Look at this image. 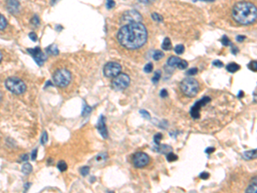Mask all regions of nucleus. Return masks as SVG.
<instances>
[{
    "instance_id": "423d86ee",
    "label": "nucleus",
    "mask_w": 257,
    "mask_h": 193,
    "mask_svg": "<svg viewBox=\"0 0 257 193\" xmlns=\"http://www.w3.org/2000/svg\"><path fill=\"white\" fill-rule=\"evenodd\" d=\"M130 83H131L130 77L127 74L120 73L117 77H114L111 85H112V88L115 90L120 91V90H123L128 88Z\"/></svg>"
},
{
    "instance_id": "a878e982",
    "label": "nucleus",
    "mask_w": 257,
    "mask_h": 193,
    "mask_svg": "<svg viewBox=\"0 0 257 193\" xmlns=\"http://www.w3.org/2000/svg\"><path fill=\"white\" fill-rule=\"evenodd\" d=\"M174 51H175V52H176V54H182L183 52H184V45H176V46H175V48H174Z\"/></svg>"
},
{
    "instance_id": "5701e85b",
    "label": "nucleus",
    "mask_w": 257,
    "mask_h": 193,
    "mask_svg": "<svg viewBox=\"0 0 257 193\" xmlns=\"http://www.w3.org/2000/svg\"><path fill=\"white\" fill-rule=\"evenodd\" d=\"M164 55L165 54H164V52H162L161 51H156V52H154L153 58H154V60H160V59H161L164 57Z\"/></svg>"
},
{
    "instance_id": "de8ad7c7",
    "label": "nucleus",
    "mask_w": 257,
    "mask_h": 193,
    "mask_svg": "<svg viewBox=\"0 0 257 193\" xmlns=\"http://www.w3.org/2000/svg\"><path fill=\"white\" fill-rule=\"evenodd\" d=\"M138 1L139 2H141V3H142V4H152L154 0H138Z\"/></svg>"
},
{
    "instance_id": "c03bdc74",
    "label": "nucleus",
    "mask_w": 257,
    "mask_h": 193,
    "mask_svg": "<svg viewBox=\"0 0 257 193\" xmlns=\"http://www.w3.org/2000/svg\"><path fill=\"white\" fill-rule=\"evenodd\" d=\"M200 177L201 178H203V179H207L209 177V174L207 173V172H203L202 174H200Z\"/></svg>"
},
{
    "instance_id": "864d4df0",
    "label": "nucleus",
    "mask_w": 257,
    "mask_h": 193,
    "mask_svg": "<svg viewBox=\"0 0 257 193\" xmlns=\"http://www.w3.org/2000/svg\"><path fill=\"white\" fill-rule=\"evenodd\" d=\"M243 94H243V92H242V91H240V92H239V94H238V98H242V97L243 96Z\"/></svg>"
},
{
    "instance_id": "79ce46f5",
    "label": "nucleus",
    "mask_w": 257,
    "mask_h": 193,
    "mask_svg": "<svg viewBox=\"0 0 257 193\" xmlns=\"http://www.w3.org/2000/svg\"><path fill=\"white\" fill-rule=\"evenodd\" d=\"M29 38H30L33 41H36V40H37V35H36L35 33L32 32V33L29 34Z\"/></svg>"
},
{
    "instance_id": "dca6fc26",
    "label": "nucleus",
    "mask_w": 257,
    "mask_h": 193,
    "mask_svg": "<svg viewBox=\"0 0 257 193\" xmlns=\"http://www.w3.org/2000/svg\"><path fill=\"white\" fill-rule=\"evenodd\" d=\"M181 58H179L178 57H175V56H172V57H170L167 60V65L171 67H178V65L180 64L181 62Z\"/></svg>"
},
{
    "instance_id": "cd10ccee",
    "label": "nucleus",
    "mask_w": 257,
    "mask_h": 193,
    "mask_svg": "<svg viewBox=\"0 0 257 193\" xmlns=\"http://www.w3.org/2000/svg\"><path fill=\"white\" fill-rule=\"evenodd\" d=\"M176 160H177V155L173 154L172 152H171V153H168V154H167V161H168V162H172L176 161Z\"/></svg>"
},
{
    "instance_id": "5fc2aeb1",
    "label": "nucleus",
    "mask_w": 257,
    "mask_h": 193,
    "mask_svg": "<svg viewBox=\"0 0 257 193\" xmlns=\"http://www.w3.org/2000/svg\"><path fill=\"white\" fill-rule=\"evenodd\" d=\"M201 1H205V2H213L214 0H201Z\"/></svg>"
},
{
    "instance_id": "4c0bfd02",
    "label": "nucleus",
    "mask_w": 257,
    "mask_h": 193,
    "mask_svg": "<svg viewBox=\"0 0 257 193\" xmlns=\"http://www.w3.org/2000/svg\"><path fill=\"white\" fill-rule=\"evenodd\" d=\"M106 159V153H101V154H100L98 156H97V158H96V160L98 161V162H100V161H105Z\"/></svg>"
},
{
    "instance_id": "aec40b11",
    "label": "nucleus",
    "mask_w": 257,
    "mask_h": 193,
    "mask_svg": "<svg viewBox=\"0 0 257 193\" xmlns=\"http://www.w3.org/2000/svg\"><path fill=\"white\" fill-rule=\"evenodd\" d=\"M22 171L23 174H29L33 171V166L29 163H24L22 167Z\"/></svg>"
},
{
    "instance_id": "6e6d98bb",
    "label": "nucleus",
    "mask_w": 257,
    "mask_h": 193,
    "mask_svg": "<svg viewBox=\"0 0 257 193\" xmlns=\"http://www.w3.org/2000/svg\"><path fill=\"white\" fill-rule=\"evenodd\" d=\"M56 1H57V0H52V4H53L54 3H55V2H56Z\"/></svg>"
},
{
    "instance_id": "9b49d317",
    "label": "nucleus",
    "mask_w": 257,
    "mask_h": 193,
    "mask_svg": "<svg viewBox=\"0 0 257 193\" xmlns=\"http://www.w3.org/2000/svg\"><path fill=\"white\" fill-rule=\"evenodd\" d=\"M27 52L33 57V58L35 59L38 65H43L44 62L46 59V56L43 53V52L39 46L35 47V48H31V49L28 48L27 49Z\"/></svg>"
},
{
    "instance_id": "0eeeda50",
    "label": "nucleus",
    "mask_w": 257,
    "mask_h": 193,
    "mask_svg": "<svg viewBox=\"0 0 257 193\" xmlns=\"http://www.w3.org/2000/svg\"><path fill=\"white\" fill-rule=\"evenodd\" d=\"M122 67L117 62H108L104 67V75L107 77H115L121 73Z\"/></svg>"
},
{
    "instance_id": "2f4dec72",
    "label": "nucleus",
    "mask_w": 257,
    "mask_h": 193,
    "mask_svg": "<svg viewBox=\"0 0 257 193\" xmlns=\"http://www.w3.org/2000/svg\"><path fill=\"white\" fill-rule=\"evenodd\" d=\"M221 42H222L223 46H227L230 45V40H229V38L227 37L226 35H224L222 37V40H221Z\"/></svg>"
},
{
    "instance_id": "c85d7f7f",
    "label": "nucleus",
    "mask_w": 257,
    "mask_h": 193,
    "mask_svg": "<svg viewBox=\"0 0 257 193\" xmlns=\"http://www.w3.org/2000/svg\"><path fill=\"white\" fill-rule=\"evenodd\" d=\"M0 18H1V21H0V29L3 30L4 28H5L6 25H7V22H6V19L4 18V16L3 15H0Z\"/></svg>"
},
{
    "instance_id": "4be33fe9",
    "label": "nucleus",
    "mask_w": 257,
    "mask_h": 193,
    "mask_svg": "<svg viewBox=\"0 0 257 193\" xmlns=\"http://www.w3.org/2000/svg\"><path fill=\"white\" fill-rule=\"evenodd\" d=\"M67 164H66L65 162H64V161H61V162H59L58 163V170L60 171V172H64V171H66L67 170Z\"/></svg>"
},
{
    "instance_id": "c756f323",
    "label": "nucleus",
    "mask_w": 257,
    "mask_h": 193,
    "mask_svg": "<svg viewBox=\"0 0 257 193\" xmlns=\"http://www.w3.org/2000/svg\"><path fill=\"white\" fill-rule=\"evenodd\" d=\"M152 18H153V20L156 21V22H159V23L163 22V17L160 15H159L158 13H153L152 14Z\"/></svg>"
},
{
    "instance_id": "b1692460",
    "label": "nucleus",
    "mask_w": 257,
    "mask_h": 193,
    "mask_svg": "<svg viewBox=\"0 0 257 193\" xmlns=\"http://www.w3.org/2000/svg\"><path fill=\"white\" fill-rule=\"evenodd\" d=\"M91 111H92V107H90L89 106L84 103L83 104V110H82V116H87L91 112Z\"/></svg>"
},
{
    "instance_id": "a18cd8bd",
    "label": "nucleus",
    "mask_w": 257,
    "mask_h": 193,
    "mask_svg": "<svg viewBox=\"0 0 257 193\" xmlns=\"http://www.w3.org/2000/svg\"><path fill=\"white\" fill-rule=\"evenodd\" d=\"M245 36H243V35H238V36H237V40H238V42H242V41H243V40H245Z\"/></svg>"
},
{
    "instance_id": "39448f33",
    "label": "nucleus",
    "mask_w": 257,
    "mask_h": 193,
    "mask_svg": "<svg viewBox=\"0 0 257 193\" xmlns=\"http://www.w3.org/2000/svg\"><path fill=\"white\" fill-rule=\"evenodd\" d=\"M52 78L54 83L57 86L64 88L68 86L71 81V73L67 69H59L53 74Z\"/></svg>"
},
{
    "instance_id": "a19ab883",
    "label": "nucleus",
    "mask_w": 257,
    "mask_h": 193,
    "mask_svg": "<svg viewBox=\"0 0 257 193\" xmlns=\"http://www.w3.org/2000/svg\"><path fill=\"white\" fill-rule=\"evenodd\" d=\"M32 23H33L34 25H35V26L39 25V17L37 15H35V16H34V18L32 19Z\"/></svg>"
},
{
    "instance_id": "f3484780",
    "label": "nucleus",
    "mask_w": 257,
    "mask_h": 193,
    "mask_svg": "<svg viewBox=\"0 0 257 193\" xmlns=\"http://www.w3.org/2000/svg\"><path fill=\"white\" fill-rule=\"evenodd\" d=\"M226 69L227 71H229L230 73H235V72H237L238 70L240 69V65L236 64V63H230L229 65H227Z\"/></svg>"
},
{
    "instance_id": "37998d69",
    "label": "nucleus",
    "mask_w": 257,
    "mask_h": 193,
    "mask_svg": "<svg viewBox=\"0 0 257 193\" xmlns=\"http://www.w3.org/2000/svg\"><path fill=\"white\" fill-rule=\"evenodd\" d=\"M160 96L162 97V98H165L166 96H168V92L166 91V89H162L161 91H160Z\"/></svg>"
},
{
    "instance_id": "6e6552de",
    "label": "nucleus",
    "mask_w": 257,
    "mask_h": 193,
    "mask_svg": "<svg viewBox=\"0 0 257 193\" xmlns=\"http://www.w3.org/2000/svg\"><path fill=\"white\" fill-rule=\"evenodd\" d=\"M210 101H211V98L209 96H204L202 99L196 101V104L194 105L190 109V115H191L192 118L193 119H198L201 115V113H200L201 108L204 106H206Z\"/></svg>"
},
{
    "instance_id": "7ed1b4c3",
    "label": "nucleus",
    "mask_w": 257,
    "mask_h": 193,
    "mask_svg": "<svg viewBox=\"0 0 257 193\" xmlns=\"http://www.w3.org/2000/svg\"><path fill=\"white\" fill-rule=\"evenodd\" d=\"M180 88L186 96L195 97L200 90V85L195 78L187 77L181 82Z\"/></svg>"
},
{
    "instance_id": "20e7f679",
    "label": "nucleus",
    "mask_w": 257,
    "mask_h": 193,
    "mask_svg": "<svg viewBox=\"0 0 257 193\" xmlns=\"http://www.w3.org/2000/svg\"><path fill=\"white\" fill-rule=\"evenodd\" d=\"M6 89L15 94H22L26 91V84L18 77H9L5 81Z\"/></svg>"
},
{
    "instance_id": "49530a36",
    "label": "nucleus",
    "mask_w": 257,
    "mask_h": 193,
    "mask_svg": "<svg viewBox=\"0 0 257 193\" xmlns=\"http://www.w3.org/2000/svg\"><path fill=\"white\" fill-rule=\"evenodd\" d=\"M36 156H37V149H35V150L32 152V154H31V158L33 161H35L36 159Z\"/></svg>"
},
{
    "instance_id": "6ab92c4d",
    "label": "nucleus",
    "mask_w": 257,
    "mask_h": 193,
    "mask_svg": "<svg viewBox=\"0 0 257 193\" xmlns=\"http://www.w3.org/2000/svg\"><path fill=\"white\" fill-rule=\"evenodd\" d=\"M46 52H47V53L52 54V55H54V56L58 55V52H58V47H57L56 45H52V46H48V47L46 48Z\"/></svg>"
},
{
    "instance_id": "412c9836",
    "label": "nucleus",
    "mask_w": 257,
    "mask_h": 193,
    "mask_svg": "<svg viewBox=\"0 0 257 193\" xmlns=\"http://www.w3.org/2000/svg\"><path fill=\"white\" fill-rule=\"evenodd\" d=\"M160 77H161V71H160V70H156V71L154 72V77L152 78V81H153L154 83H157L158 82L160 81Z\"/></svg>"
},
{
    "instance_id": "f03ea898",
    "label": "nucleus",
    "mask_w": 257,
    "mask_h": 193,
    "mask_svg": "<svg viewBox=\"0 0 257 193\" xmlns=\"http://www.w3.org/2000/svg\"><path fill=\"white\" fill-rule=\"evenodd\" d=\"M232 17L240 25H250L257 21V7L250 2H238L232 9Z\"/></svg>"
},
{
    "instance_id": "e433bc0d",
    "label": "nucleus",
    "mask_w": 257,
    "mask_h": 193,
    "mask_svg": "<svg viewBox=\"0 0 257 193\" xmlns=\"http://www.w3.org/2000/svg\"><path fill=\"white\" fill-rule=\"evenodd\" d=\"M140 113L142 114L143 118H145V119H147V120H150V119H151L150 114L148 113V112H147L146 110H141V111H140Z\"/></svg>"
},
{
    "instance_id": "f704fd0d",
    "label": "nucleus",
    "mask_w": 257,
    "mask_h": 193,
    "mask_svg": "<svg viewBox=\"0 0 257 193\" xmlns=\"http://www.w3.org/2000/svg\"><path fill=\"white\" fill-rule=\"evenodd\" d=\"M115 6V1L114 0H106V7L108 10H111Z\"/></svg>"
},
{
    "instance_id": "c9c22d12",
    "label": "nucleus",
    "mask_w": 257,
    "mask_h": 193,
    "mask_svg": "<svg viewBox=\"0 0 257 193\" xmlns=\"http://www.w3.org/2000/svg\"><path fill=\"white\" fill-rule=\"evenodd\" d=\"M197 72H198V69H197V68H191V69H189L186 72V74L188 75V76H195L196 74H197Z\"/></svg>"
},
{
    "instance_id": "bb28decb",
    "label": "nucleus",
    "mask_w": 257,
    "mask_h": 193,
    "mask_svg": "<svg viewBox=\"0 0 257 193\" xmlns=\"http://www.w3.org/2000/svg\"><path fill=\"white\" fill-rule=\"evenodd\" d=\"M162 139V134L161 133H157L156 135L154 136V143H156L157 146H160V140Z\"/></svg>"
},
{
    "instance_id": "ddd939ff",
    "label": "nucleus",
    "mask_w": 257,
    "mask_h": 193,
    "mask_svg": "<svg viewBox=\"0 0 257 193\" xmlns=\"http://www.w3.org/2000/svg\"><path fill=\"white\" fill-rule=\"evenodd\" d=\"M6 6L7 10L10 12H11L12 14H17L19 11L20 4L18 0H7L6 2Z\"/></svg>"
},
{
    "instance_id": "7c9ffc66",
    "label": "nucleus",
    "mask_w": 257,
    "mask_h": 193,
    "mask_svg": "<svg viewBox=\"0 0 257 193\" xmlns=\"http://www.w3.org/2000/svg\"><path fill=\"white\" fill-rule=\"evenodd\" d=\"M153 69H154L153 64H152V63H148V64H147L146 65H145V67H144V71H145L146 73H150V72L153 71Z\"/></svg>"
},
{
    "instance_id": "f257e3e1",
    "label": "nucleus",
    "mask_w": 257,
    "mask_h": 193,
    "mask_svg": "<svg viewBox=\"0 0 257 193\" xmlns=\"http://www.w3.org/2000/svg\"><path fill=\"white\" fill-rule=\"evenodd\" d=\"M117 38L121 46L129 50H135L145 45L147 40V31L142 23H129L119 29Z\"/></svg>"
},
{
    "instance_id": "9d476101",
    "label": "nucleus",
    "mask_w": 257,
    "mask_h": 193,
    "mask_svg": "<svg viewBox=\"0 0 257 193\" xmlns=\"http://www.w3.org/2000/svg\"><path fill=\"white\" fill-rule=\"evenodd\" d=\"M149 163V156L143 152H138L133 156V164L137 168H142Z\"/></svg>"
},
{
    "instance_id": "f8f14e48",
    "label": "nucleus",
    "mask_w": 257,
    "mask_h": 193,
    "mask_svg": "<svg viewBox=\"0 0 257 193\" xmlns=\"http://www.w3.org/2000/svg\"><path fill=\"white\" fill-rule=\"evenodd\" d=\"M97 128H98V131L100 132V135L102 136V137L105 139L107 138V128L106 126V120H105V117H104L103 115L100 116L99 122H98V124H97Z\"/></svg>"
},
{
    "instance_id": "473e14b6",
    "label": "nucleus",
    "mask_w": 257,
    "mask_h": 193,
    "mask_svg": "<svg viewBox=\"0 0 257 193\" xmlns=\"http://www.w3.org/2000/svg\"><path fill=\"white\" fill-rule=\"evenodd\" d=\"M249 68L253 71H257V61H252L249 64Z\"/></svg>"
},
{
    "instance_id": "8fccbe9b",
    "label": "nucleus",
    "mask_w": 257,
    "mask_h": 193,
    "mask_svg": "<svg viewBox=\"0 0 257 193\" xmlns=\"http://www.w3.org/2000/svg\"><path fill=\"white\" fill-rule=\"evenodd\" d=\"M239 52V50L238 49V47H236V46H232V48H231V52L233 54H237Z\"/></svg>"
},
{
    "instance_id": "58836bf2",
    "label": "nucleus",
    "mask_w": 257,
    "mask_h": 193,
    "mask_svg": "<svg viewBox=\"0 0 257 193\" xmlns=\"http://www.w3.org/2000/svg\"><path fill=\"white\" fill-rule=\"evenodd\" d=\"M213 65L216 66V67H219V68H221V67L224 66V64L220 60H214V61L213 62Z\"/></svg>"
},
{
    "instance_id": "2eb2a0df",
    "label": "nucleus",
    "mask_w": 257,
    "mask_h": 193,
    "mask_svg": "<svg viewBox=\"0 0 257 193\" xmlns=\"http://www.w3.org/2000/svg\"><path fill=\"white\" fill-rule=\"evenodd\" d=\"M242 158L247 161L250 160H255L257 158V149H251V150H247L243 152L242 154Z\"/></svg>"
},
{
    "instance_id": "09e8293b",
    "label": "nucleus",
    "mask_w": 257,
    "mask_h": 193,
    "mask_svg": "<svg viewBox=\"0 0 257 193\" xmlns=\"http://www.w3.org/2000/svg\"><path fill=\"white\" fill-rule=\"evenodd\" d=\"M214 150H215L214 148H213V147H212V148H207V149L205 150V152H206L207 154H211V153H213Z\"/></svg>"
},
{
    "instance_id": "ea45409f",
    "label": "nucleus",
    "mask_w": 257,
    "mask_h": 193,
    "mask_svg": "<svg viewBox=\"0 0 257 193\" xmlns=\"http://www.w3.org/2000/svg\"><path fill=\"white\" fill-rule=\"evenodd\" d=\"M47 133H46V131H44L43 132V135L42 136H41V143L42 144H45V143H46V142H47Z\"/></svg>"
},
{
    "instance_id": "3c124183",
    "label": "nucleus",
    "mask_w": 257,
    "mask_h": 193,
    "mask_svg": "<svg viewBox=\"0 0 257 193\" xmlns=\"http://www.w3.org/2000/svg\"><path fill=\"white\" fill-rule=\"evenodd\" d=\"M22 160H23V161H25V162H27V160H28V155H27V154H25V155H23V158H22Z\"/></svg>"
},
{
    "instance_id": "603ef678",
    "label": "nucleus",
    "mask_w": 257,
    "mask_h": 193,
    "mask_svg": "<svg viewBox=\"0 0 257 193\" xmlns=\"http://www.w3.org/2000/svg\"><path fill=\"white\" fill-rule=\"evenodd\" d=\"M29 186H30V183H27L26 185H24V187H25V190H26V191H27V190H28V188H29Z\"/></svg>"
},
{
    "instance_id": "72a5a7b5",
    "label": "nucleus",
    "mask_w": 257,
    "mask_h": 193,
    "mask_svg": "<svg viewBox=\"0 0 257 193\" xmlns=\"http://www.w3.org/2000/svg\"><path fill=\"white\" fill-rule=\"evenodd\" d=\"M187 67H188V63L185 61V60H183V59H182L180 64L178 65V67H177V68H179L180 69H186Z\"/></svg>"
},
{
    "instance_id": "393cba45",
    "label": "nucleus",
    "mask_w": 257,
    "mask_h": 193,
    "mask_svg": "<svg viewBox=\"0 0 257 193\" xmlns=\"http://www.w3.org/2000/svg\"><path fill=\"white\" fill-rule=\"evenodd\" d=\"M89 172H90V167L88 166H82L81 169H80V174H81L83 177H86V176L89 174Z\"/></svg>"
},
{
    "instance_id": "a211bd4d",
    "label": "nucleus",
    "mask_w": 257,
    "mask_h": 193,
    "mask_svg": "<svg viewBox=\"0 0 257 193\" xmlns=\"http://www.w3.org/2000/svg\"><path fill=\"white\" fill-rule=\"evenodd\" d=\"M172 48V42H171V40L169 38H165L164 40H163V43H162V49L165 51H168L171 50Z\"/></svg>"
},
{
    "instance_id": "4468645a",
    "label": "nucleus",
    "mask_w": 257,
    "mask_h": 193,
    "mask_svg": "<svg viewBox=\"0 0 257 193\" xmlns=\"http://www.w3.org/2000/svg\"><path fill=\"white\" fill-rule=\"evenodd\" d=\"M246 192H252V193H257V176L254 177L251 180H250V184L248 185V187L245 190Z\"/></svg>"
},
{
    "instance_id": "1a4fd4ad",
    "label": "nucleus",
    "mask_w": 257,
    "mask_h": 193,
    "mask_svg": "<svg viewBox=\"0 0 257 193\" xmlns=\"http://www.w3.org/2000/svg\"><path fill=\"white\" fill-rule=\"evenodd\" d=\"M122 20L124 23H141L142 20V17L141 14L135 10H131L128 11L123 13L122 16Z\"/></svg>"
}]
</instances>
